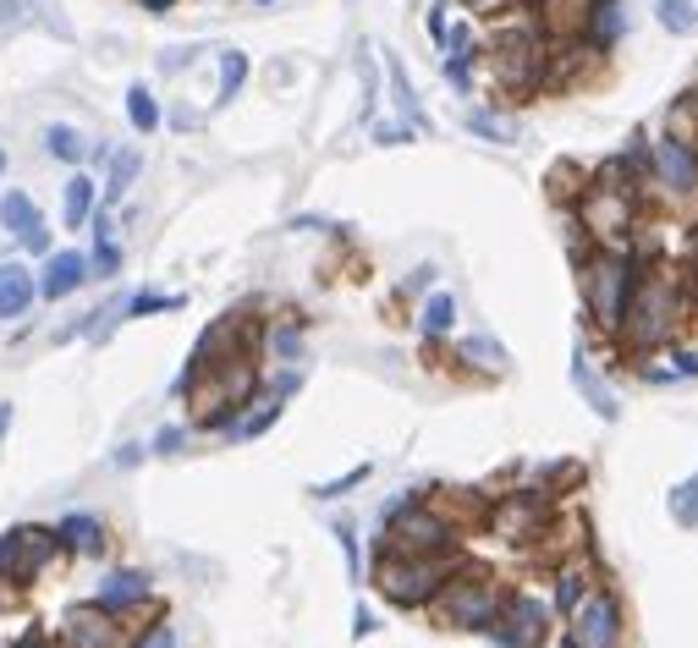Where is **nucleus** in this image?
I'll return each mask as SVG.
<instances>
[{
	"label": "nucleus",
	"instance_id": "79ce46f5",
	"mask_svg": "<svg viewBox=\"0 0 698 648\" xmlns=\"http://www.w3.org/2000/svg\"><path fill=\"white\" fill-rule=\"evenodd\" d=\"M275 352H281V358H297V352H303V330H297V325H281V330H275Z\"/></svg>",
	"mask_w": 698,
	"mask_h": 648
},
{
	"label": "nucleus",
	"instance_id": "3c124183",
	"mask_svg": "<svg viewBox=\"0 0 698 648\" xmlns=\"http://www.w3.org/2000/svg\"><path fill=\"white\" fill-rule=\"evenodd\" d=\"M457 6H468V11H495L501 0H457Z\"/></svg>",
	"mask_w": 698,
	"mask_h": 648
},
{
	"label": "nucleus",
	"instance_id": "58836bf2",
	"mask_svg": "<svg viewBox=\"0 0 698 648\" xmlns=\"http://www.w3.org/2000/svg\"><path fill=\"white\" fill-rule=\"evenodd\" d=\"M413 138H418V132H413L407 121H380V127H374V143H380V149H396V143H413Z\"/></svg>",
	"mask_w": 698,
	"mask_h": 648
},
{
	"label": "nucleus",
	"instance_id": "423d86ee",
	"mask_svg": "<svg viewBox=\"0 0 698 648\" xmlns=\"http://www.w3.org/2000/svg\"><path fill=\"white\" fill-rule=\"evenodd\" d=\"M567 616H572V638H567L572 648H622V605L611 589H584L567 605Z\"/></svg>",
	"mask_w": 698,
	"mask_h": 648
},
{
	"label": "nucleus",
	"instance_id": "4468645a",
	"mask_svg": "<svg viewBox=\"0 0 698 648\" xmlns=\"http://www.w3.org/2000/svg\"><path fill=\"white\" fill-rule=\"evenodd\" d=\"M83 281H88V253H77V248H50V253H44V270H39V297L61 303V297H72Z\"/></svg>",
	"mask_w": 698,
	"mask_h": 648
},
{
	"label": "nucleus",
	"instance_id": "473e14b6",
	"mask_svg": "<svg viewBox=\"0 0 698 648\" xmlns=\"http://www.w3.org/2000/svg\"><path fill=\"white\" fill-rule=\"evenodd\" d=\"M187 308V297H165V292H138L132 303H121V319H143V314H176Z\"/></svg>",
	"mask_w": 698,
	"mask_h": 648
},
{
	"label": "nucleus",
	"instance_id": "0eeeda50",
	"mask_svg": "<svg viewBox=\"0 0 698 648\" xmlns=\"http://www.w3.org/2000/svg\"><path fill=\"white\" fill-rule=\"evenodd\" d=\"M633 204H639V198L589 182L584 198H578V220H584V231H589L600 248H628V242H633Z\"/></svg>",
	"mask_w": 698,
	"mask_h": 648
},
{
	"label": "nucleus",
	"instance_id": "5701e85b",
	"mask_svg": "<svg viewBox=\"0 0 698 648\" xmlns=\"http://www.w3.org/2000/svg\"><path fill=\"white\" fill-rule=\"evenodd\" d=\"M572 385L584 391V402H589V407H595L606 424H617V396H611V385L595 374V363L584 358V347H578V358H572Z\"/></svg>",
	"mask_w": 698,
	"mask_h": 648
},
{
	"label": "nucleus",
	"instance_id": "c9c22d12",
	"mask_svg": "<svg viewBox=\"0 0 698 648\" xmlns=\"http://www.w3.org/2000/svg\"><path fill=\"white\" fill-rule=\"evenodd\" d=\"M672 517H677V528H698V479L672 490Z\"/></svg>",
	"mask_w": 698,
	"mask_h": 648
},
{
	"label": "nucleus",
	"instance_id": "39448f33",
	"mask_svg": "<svg viewBox=\"0 0 698 648\" xmlns=\"http://www.w3.org/2000/svg\"><path fill=\"white\" fill-rule=\"evenodd\" d=\"M501 605H506V594H501V583L484 578V572L446 578V583L435 589V600H429L435 622H440V627H457V633H490V622L501 616Z\"/></svg>",
	"mask_w": 698,
	"mask_h": 648
},
{
	"label": "nucleus",
	"instance_id": "9d476101",
	"mask_svg": "<svg viewBox=\"0 0 698 648\" xmlns=\"http://www.w3.org/2000/svg\"><path fill=\"white\" fill-rule=\"evenodd\" d=\"M650 171L655 182L672 193V198H694L698 193V143H683V138H661L650 143Z\"/></svg>",
	"mask_w": 698,
	"mask_h": 648
},
{
	"label": "nucleus",
	"instance_id": "b1692460",
	"mask_svg": "<svg viewBox=\"0 0 698 648\" xmlns=\"http://www.w3.org/2000/svg\"><path fill=\"white\" fill-rule=\"evenodd\" d=\"M385 77H391V94H396V110H402V121H407L413 132H424V127H429V116H424V105H418V94H413V83H407V66H402V55H391V50H385Z\"/></svg>",
	"mask_w": 698,
	"mask_h": 648
},
{
	"label": "nucleus",
	"instance_id": "412c9836",
	"mask_svg": "<svg viewBox=\"0 0 698 648\" xmlns=\"http://www.w3.org/2000/svg\"><path fill=\"white\" fill-rule=\"evenodd\" d=\"M50 11H55L50 0H0V44H6V39H17L22 28H33V22H44L50 33H66Z\"/></svg>",
	"mask_w": 698,
	"mask_h": 648
},
{
	"label": "nucleus",
	"instance_id": "5fc2aeb1",
	"mask_svg": "<svg viewBox=\"0 0 698 648\" xmlns=\"http://www.w3.org/2000/svg\"><path fill=\"white\" fill-rule=\"evenodd\" d=\"M253 6H275V0H253Z\"/></svg>",
	"mask_w": 698,
	"mask_h": 648
},
{
	"label": "nucleus",
	"instance_id": "e433bc0d",
	"mask_svg": "<svg viewBox=\"0 0 698 648\" xmlns=\"http://www.w3.org/2000/svg\"><path fill=\"white\" fill-rule=\"evenodd\" d=\"M88 275H121V248H116V237H94Z\"/></svg>",
	"mask_w": 698,
	"mask_h": 648
},
{
	"label": "nucleus",
	"instance_id": "8fccbe9b",
	"mask_svg": "<svg viewBox=\"0 0 698 648\" xmlns=\"http://www.w3.org/2000/svg\"><path fill=\"white\" fill-rule=\"evenodd\" d=\"M138 6H143V11H154V17H165V11H171L176 0H138Z\"/></svg>",
	"mask_w": 698,
	"mask_h": 648
},
{
	"label": "nucleus",
	"instance_id": "bb28decb",
	"mask_svg": "<svg viewBox=\"0 0 698 648\" xmlns=\"http://www.w3.org/2000/svg\"><path fill=\"white\" fill-rule=\"evenodd\" d=\"M451 325H457V297L451 292H429V303L418 314V330L435 341V336H451Z\"/></svg>",
	"mask_w": 698,
	"mask_h": 648
},
{
	"label": "nucleus",
	"instance_id": "7c9ffc66",
	"mask_svg": "<svg viewBox=\"0 0 698 648\" xmlns=\"http://www.w3.org/2000/svg\"><path fill=\"white\" fill-rule=\"evenodd\" d=\"M655 17H661V28H666V33H677V39L698 33V11H694V0H655Z\"/></svg>",
	"mask_w": 698,
	"mask_h": 648
},
{
	"label": "nucleus",
	"instance_id": "dca6fc26",
	"mask_svg": "<svg viewBox=\"0 0 698 648\" xmlns=\"http://www.w3.org/2000/svg\"><path fill=\"white\" fill-rule=\"evenodd\" d=\"M154 600V583L143 578V572H110L105 583H99V594H94V605H105L110 616H127V611H138V605H149Z\"/></svg>",
	"mask_w": 698,
	"mask_h": 648
},
{
	"label": "nucleus",
	"instance_id": "864d4df0",
	"mask_svg": "<svg viewBox=\"0 0 698 648\" xmlns=\"http://www.w3.org/2000/svg\"><path fill=\"white\" fill-rule=\"evenodd\" d=\"M0 176H6V149H0Z\"/></svg>",
	"mask_w": 698,
	"mask_h": 648
},
{
	"label": "nucleus",
	"instance_id": "20e7f679",
	"mask_svg": "<svg viewBox=\"0 0 698 648\" xmlns=\"http://www.w3.org/2000/svg\"><path fill=\"white\" fill-rule=\"evenodd\" d=\"M451 567H457L451 550H446V556H402V550H385V556L374 561V589H380L391 605L418 611V605L435 600V589L451 578Z\"/></svg>",
	"mask_w": 698,
	"mask_h": 648
},
{
	"label": "nucleus",
	"instance_id": "ddd939ff",
	"mask_svg": "<svg viewBox=\"0 0 698 648\" xmlns=\"http://www.w3.org/2000/svg\"><path fill=\"white\" fill-rule=\"evenodd\" d=\"M66 644L72 648H121L127 633H121V616H110L105 605H77L66 616Z\"/></svg>",
	"mask_w": 698,
	"mask_h": 648
},
{
	"label": "nucleus",
	"instance_id": "f257e3e1",
	"mask_svg": "<svg viewBox=\"0 0 698 648\" xmlns=\"http://www.w3.org/2000/svg\"><path fill=\"white\" fill-rule=\"evenodd\" d=\"M545 66H550V39H545L534 11H517V17L495 22V33L484 44L490 88H501L506 99H528V94L545 88Z\"/></svg>",
	"mask_w": 698,
	"mask_h": 648
},
{
	"label": "nucleus",
	"instance_id": "ea45409f",
	"mask_svg": "<svg viewBox=\"0 0 698 648\" xmlns=\"http://www.w3.org/2000/svg\"><path fill=\"white\" fill-rule=\"evenodd\" d=\"M363 479H369V462H363V468H352V473H341L336 484H319L314 495H319V501H336V495H347V490H358Z\"/></svg>",
	"mask_w": 698,
	"mask_h": 648
},
{
	"label": "nucleus",
	"instance_id": "6ab92c4d",
	"mask_svg": "<svg viewBox=\"0 0 698 648\" xmlns=\"http://www.w3.org/2000/svg\"><path fill=\"white\" fill-rule=\"evenodd\" d=\"M55 545H61V550H72V556H105V550H110V534H105V523H99V517L72 512V517H61Z\"/></svg>",
	"mask_w": 698,
	"mask_h": 648
},
{
	"label": "nucleus",
	"instance_id": "f03ea898",
	"mask_svg": "<svg viewBox=\"0 0 698 648\" xmlns=\"http://www.w3.org/2000/svg\"><path fill=\"white\" fill-rule=\"evenodd\" d=\"M677 319H683V281L666 275V270H639L633 292H628V308H622V341L644 358V352H661L672 336H677Z\"/></svg>",
	"mask_w": 698,
	"mask_h": 648
},
{
	"label": "nucleus",
	"instance_id": "9b49d317",
	"mask_svg": "<svg viewBox=\"0 0 698 648\" xmlns=\"http://www.w3.org/2000/svg\"><path fill=\"white\" fill-rule=\"evenodd\" d=\"M545 622H550V611L534 594H506V605L490 622V633L501 638V648H539L545 644Z\"/></svg>",
	"mask_w": 698,
	"mask_h": 648
},
{
	"label": "nucleus",
	"instance_id": "7ed1b4c3",
	"mask_svg": "<svg viewBox=\"0 0 698 648\" xmlns=\"http://www.w3.org/2000/svg\"><path fill=\"white\" fill-rule=\"evenodd\" d=\"M639 281V264L628 248H595L584 264H578V286H584V308L600 330H617L622 325V308H628V292Z\"/></svg>",
	"mask_w": 698,
	"mask_h": 648
},
{
	"label": "nucleus",
	"instance_id": "de8ad7c7",
	"mask_svg": "<svg viewBox=\"0 0 698 648\" xmlns=\"http://www.w3.org/2000/svg\"><path fill=\"white\" fill-rule=\"evenodd\" d=\"M429 281H435V264H418V270L407 275V292H424Z\"/></svg>",
	"mask_w": 698,
	"mask_h": 648
},
{
	"label": "nucleus",
	"instance_id": "37998d69",
	"mask_svg": "<svg viewBox=\"0 0 698 648\" xmlns=\"http://www.w3.org/2000/svg\"><path fill=\"white\" fill-rule=\"evenodd\" d=\"M182 440H187V429H160V435H154V457H176Z\"/></svg>",
	"mask_w": 698,
	"mask_h": 648
},
{
	"label": "nucleus",
	"instance_id": "6e6552de",
	"mask_svg": "<svg viewBox=\"0 0 698 648\" xmlns=\"http://www.w3.org/2000/svg\"><path fill=\"white\" fill-rule=\"evenodd\" d=\"M451 545H457V534H451V523L440 512H429L418 501H402L391 512V550H402V556H446Z\"/></svg>",
	"mask_w": 698,
	"mask_h": 648
},
{
	"label": "nucleus",
	"instance_id": "2eb2a0df",
	"mask_svg": "<svg viewBox=\"0 0 698 648\" xmlns=\"http://www.w3.org/2000/svg\"><path fill=\"white\" fill-rule=\"evenodd\" d=\"M539 523H545L539 495H512V501L495 506V534H501L506 545H528V539H539Z\"/></svg>",
	"mask_w": 698,
	"mask_h": 648
},
{
	"label": "nucleus",
	"instance_id": "49530a36",
	"mask_svg": "<svg viewBox=\"0 0 698 648\" xmlns=\"http://www.w3.org/2000/svg\"><path fill=\"white\" fill-rule=\"evenodd\" d=\"M6 648H55V638H44V633H17Z\"/></svg>",
	"mask_w": 698,
	"mask_h": 648
},
{
	"label": "nucleus",
	"instance_id": "f8f14e48",
	"mask_svg": "<svg viewBox=\"0 0 698 648\" xmlns=\"http://www.w3.org/2000/svg\"><path fill=\"white\" fill-rule=\"evenodd\" d=\"M0 226L11 231V242L22 248V253H33V259H44L55 242H50V226H44V215H39V204L28 198V193H6L0 198Z\"/></svg>",
	"mask_w": 698,
	"mask_h": 648
},
{
	"label": "nucleus",
	"instance_id": "4c0bfd02",
	"mask_svg": "<svg viewBox=\"0 0 698 648\" xmlns=\"http://www.w3.org/2000/svg\"><path fill=\"white\" fill-rule=\"evenodd\" d=\"M468 132H473V138H490V143H512V138H517V132H512L506 121H495L490 110H468Z\"/></svg>",
	"mask_w": 698,
	"mask_h": 648
},
{
	"label": "nucleus",
	"instance_id": "6e6d98bb",
	"mask_svg": "<svg viewBox=\"0 0 698 648\" xmlns=\"http://www.w3.org/2000/svg\"><path fill=\"white\" fill-rule=\"evenodd\" d=\"M567 648H572V644H567Z\"/></svg>",
	"mask_w": 698,
	"mask_h": 648
},
{
	"label": "nucleus",
	"instance_id": "393cba45",
	"mask_svg": "<svg viewBox=\"0 0 698 648\" xmlns=\"http://www.w3.org/2000/svg\"><path fill=\"white\" fill-rule=\"evenodd\" d=\"M127 121H132V132H143V138L160 132L165 116H160V99H154L149 83H132V88H127Z\"/></svg>",
	"mask_w": 698,
	"mask_h": 648
},
{
	"label": "nucleus",
	"instance_id": "2f4dec72",
	"mask_svg": "<svg viewBox=\"0 0 698 648\" xmlns=\"http://www.w3.org/2000/svg\"><path fill=\"white\" fill-rule=\"evenodd\" d=\"M457 352H462V363H473V369H495V374L506 369V347L490 341V336H468Z\"/></svg>",
	"mask_w": 698,
	"mask_h": 648
},
{
	"label": "nucleus",
	"instance_id": "603ef678",
	"mask_svg": "<svg viewBox=\"0 0 698 648\" xmlns=\"http://www.w3.org/2000/svg\"><path fill=\"white\" fill-rule=\"evenodd\" d=\"M6 429H11V402H0V440H6Z\"/></svg>",
	"mask_w": 698,
	"mask_h": 648
},
{
	"label": "nucleus",
	"instance_id": "cd10ccee",
	"mask_svg": "<svg viewBox=\"0 0 698 648\" xmlns=\"http://www.w3.org/2000/svg\"><path fill=\"white\" fill-rule=\"evenodd\" d=\"M248 83V55L242 50H220V88H215V105H231Z\"/></svg>",
	"mask_w": 698,
	"mask_h": 648
},
{
	"label": "nucleus",
	"instance_id": "a211bd4d",
	"mask_svg": "<svg viewBox=\"0 0 698 648\" xmlns=\"http://www.w3.org/2000/svg\"><path fill=\"white\" fill-rule=\"evenodd\" d=\"M94 209H99V182L88 171H72L66 187H61V226L66 231H83L94 220Z\"/></svg>",
	"mask_w": 698,
	"mask_h": 648
},
{
	"label": "nucleus",
	"instance_id": "a878e982",
	"mask_svg": "<svg viewBox=\"0 0 698 648\" xmlns=\"http://www.w3.org/2000/svg\"><path fill=\"white\" fill-rule=\"evenodd\" d=\"M44 149H50L61 165H83V160H88V138H83L77 127H66V121H50V127H44Z\"/></svg>",
	"mask_w": 698,
	"mask_h": 648
},
{
	"label": "nucleus",
	"instance_id": "c03bdc74",
	"mask_svg": "<svg viewBox=\"0 0 698 648\" xmlns=\"http://www.w3.org/2000/svg\"><path fill=\"white\" fill-rule=\"evenodd\" d=\"M193 55H198L193 44H176V50H165V55H160V72H182V66H187Z\"/></svg>",
	"mask_w": 698,
	"mask_h": 648
},
{
	"label": "nucleus",
	"instance_id": "f3484780",
	"mask_svg": "<svg viewBox=\"0 0 698 648\" xmlns=\"http://www.w3.org/2000/svg\"><path fill=\"white\" fill-rule=\"evenodd\" d=\"M39 297V275L22 264V259H6L0 264V319H22Z\"/></svg>",
	"mask_w": 698,
	"mask_h": 648
},
{
	"label": "nucleus",
	"instance_id": "f704fd0d",
	"mask_svg": "<svg viewBox=\"0 0 698 648\" xmlns=\"http://www.w3.org/2000/svg\"><path fill=\"white\" fill-rule=\"evenodd\" d=\"M584 187H589V176H584L578 165H567V160H561V165L550 171V198H556V204H567V198H584Z\"/></svg>",
	"mask_w": 698,
	"mask_h": 648
},
{
	"label": "nucleus",
	"instance_id": "a18cd8bd",
	"mask_svg": "<svg viewBox=\"0 0 698 648\" xmlns=\"http://www.w3.org/2000/svg\"><path fill=\"white\" fill-rule=\"evenodd\" d=\"M446 11H451V0H435V6H429V39H435V44H440V39H446V28H451V22H446Z\"/></svg>",
	"mask_w": 698,
	"mask_h": 648
},
{
	"label": "nucleus",
	"instance_id": "c85d7f7f",
	"mask_svg": "<svg viewBox=\"0 0 698 648\" xmlns=\"http://www.w3.org/2000/svg\"><path fill=\"white\" fill-rule=\"evenodd\" d=\"M138 171H143V154L138 149H121V154H110V176H105V198L116 204L132 182H138Z\"/></svg>",
	"mask_w": 698,
	"mask_h": 648
},
{
	"label": "nucleus",
	"instance_id": "c756f323",
	"mask_svg": "<svg viewBox=\"0 0 698 648\" xmlns=\"http://www.w3.org/2000/svg\"><path fill=\"white\" fill-rule=\"evenodd\" d=\"M650 363H644V380H698V358H688V352H672V358H655V352H644Z\"/></svg>",
	"mask_w": 698,
	"mask_h": 648
},
{
	"label": "nucleus",
	"instance_id": "4be33fe9",
	"mask_svg": "<svg viewBox=\"0 0 698 648\" xmlns=\"http://www.w3.org/2000/svg\"><path fill=\"white\" fill-rule=\"evenodd\" d=\"M622 28H628V11H622V0H595L589 6V22H584V39L606 55L617 39H622Z\"/></svg>",
	"mask_w": 698,
	"mask_h": 648
},
{
	"label": "nucleus",
	"instance_id": "a19ab883",
	"mask_svg": "<svg viewBox=\"0 0 698 648\" xmlns=\"http://www.w3.org/2000/svg\"><path fill=\"white\" fill-rule=\"evenodd\" d=\"M132 648H176V633H171V622H154V627H149V633H143V638H138Z\"/></svg>",
	"mask_w": 698,
	"mask_h": 648
},
{
	"label": "nucleus",
	"instance_id": "09e8293b",
	"mask_svg": "<svg viewBox=\"0 0 698 648\" xmlns=\"http://www.w3.org/2000/svg\"><path fill=\"white\" fill-rule=\"evenodd\" d=\"M374 633V616L369 611H358V622H352V638H369Z\"/></svg>",
	"mask_w": 698,
	"mask_h": 648
},
{
	"label": "nucleus",
	"instance_id": "1a4fd4ad",
	"mask_svg": "<svg viewBox=\"0 0 698 648\" xmlns=\"http://www.w3.org/2000/svg\"><path fill=\"white\" fill-rule=\"evenodd\" d=\"M55 528H11L0 539V583H33L50 561H55Z\"/></svg>",
	"mask_w": 698,
	"mask_h": 648
},
{
	"label": "nucleus",
	"instance_id": "72a5a7b5",
	"mask_svg": "<svg viewBox=\"0 0 698 648\" xmlns=\"http://www.w3.org/2000/svg\"><path fill=\"white\" fill-rule=\"evenodd\" d=\"M666 127H672V138H683V143H698V94H683V99L672 105Z\"/></svg>",
	"mask_w": 698,
	"mask_h": 648
},
{
	"label": "nucleus",
	"instance_id": "aec40b11",
	"mask_svg": "<svg viewBox=\"0 0 698 648\" xmlns=\"http://www.w3.org/2000/svg\"><path fill=\"white\" fill-rule=\"evenodd\" d=\"M589 6L595 0H539V28L545 39H584V22H589Z\"/></svg>",
	"mask_w": 698,
	"mask_h": 648
}]
</instances>
